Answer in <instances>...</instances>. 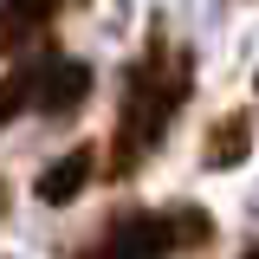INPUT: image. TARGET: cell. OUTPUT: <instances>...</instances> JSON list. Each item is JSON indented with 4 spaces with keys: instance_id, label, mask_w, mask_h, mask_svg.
<instances>
[{
    "instance_id": "obj_4",
    "label": "cell",
    "mask_w": 259,
    "mask_h": 259,
    "mask_svg": "<svg viewBox=\"0 0 259 259\" xmlns=\"http://www.w3.org/2000/svg\"><path fill=\"white\" fill-rule=\"evenodd\" d=\"M91 175H97V149H91V143H78V149H65L59 162L39 168V201H46V207H71V201L84 194Z\"/></svg>"
},
{
    "instance_id": "obj_1",
    "label": "cell",
    "mask_w": 259,
    "mask_h": 259,
    "mask_svg": "<svg viewBox=\"0 0 259 259\" xmlns=\"http://www.w3.org/2000/svg\"><path fill=\"white\" fill-rule=\"evenodd\" d=\"M188 84H194V59L168 39V32H149V46L136 52L123 78V104H117V130H110V156L104 168L123 182L136 175V162H149L162 149V136L175 123V110L188 104Z\"/></svg>"
},
{
    "instance_id": "obj_5",
    "label": "cell",
    "mask_w": 259,
    "mask_h": 259,
    "mask_svg": "<svg viewBox=\"0 0 259 259\" xmlns=\"http://www.w3.org/2000/svg\"><path fill=\"white\" fill-rule=\"evenodd\" d=\"M78 0H0V52H20Z\"/></svg>"
},
{
    "instance_id": "obj_8",
    "label": "cell",
    "mask_w": 259,
    "mask_h": 259,
    "mask_svg": "<svg viewBox=\"0 0 259 259\" xmlns=\"http://www.w3.org/2000/svg\"><path fill=\"white\" fill-rule=\"evenodd\" d=\"M7 201H13V188H7V182H0V214H7Z\"/></svg>"
},
{
    "instance_id": "obj_7",
    "label": "cell",
    "mask_w": 259,
    "mask_h": 259,
    "mask_svg": "<svg viewBox=\"0 0 259 259\" xmlns=\"http://www.w3.org/2000/svg\"><path fill=\"white\" fill-rule=\"evenodd\" d=\"M32 91H39V59H26L20 71L0 78V123H13L20 110H32Z\"/></svg>"
},
{
    "instance_id": "obj_2",
    "label": "cell",
    "mask_w": 259,
    "mask_h": 259,
    "mask_svg": "<svg viewBox=\"0 0 259 259\" xmlns=\"http://www.w3.org/2000/svg\"><path fill=\"white\" fill-rule=\"evenodd\" d=\"M207 240H214L207 207H130L97 233L84 259H175V253H201Z\"/></svg>"
},
{
    "instance_id": "obj_3",
    "label": "cell",
    "mask_w": 259,
    "mask_h": 259,
    "mask_svg": "<svg viewBox=\"0 0 259 259\" xmlns=\"http://www.w3.org/2000/svg\"><path fill=\"white\" fill-rule=\"evenodd\" d=\"M84 97H91V65L84 59H39V91H32L39 117H71Z\"/></svg>"
},
{
    "instance_id": "obj_6",
    "label": "cell",
    "mask_w": 259,
    "mask_h": 259,
    "mask_svg": "<svg viewBox=\"0 0 259 259\" xmlns=\"http://www.w3.org/2000/svg\"><path fill=\"white\" fill-rule=\"evenodd\" d=\"M246 149H253V110H227V117H214V130H207L201 162H207V168H240Z\"/></svg>"
},
{
    "instance_id": "obj_9",
    "label": "cell",
    "mask_w": 259,
    "mask_h": 259,
    "mask_svg": "<svg viewBox=\"0 0 259 259\" xmlns=\"http://www.w3.org/2000/svg\"><path fill=\"white\" fill-rule=\"evenodd\" d=\"M240 259H259V240H253V246H246V253H240Z\"/></svg>"
}]
</instances>
